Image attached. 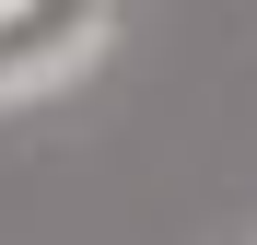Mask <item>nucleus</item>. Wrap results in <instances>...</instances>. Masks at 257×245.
Listing matches in <instances>:
<instances>
[{"instance_id":"1","label":"nucleus","mask_w":257,"mask_h":245,"mask_svg":"<svg viewBox=\"0 0 257 245\" xmlns=\"http://www.w3.org/2000/svg\"><path fill=\"white\" fill-rule=\"evenodd\" d=\"M117 47V0H12L0 12V117L47 105L59 82H82Z\"/></svg>"},{"instance_id":"2","label":"nucleus","mask_w":257,"mask_h":245,"mask_svg":"<svg viewBox=\"0 0 257 245\" xmlns=\"http://www.w3.org/2000/svg\"><path fill=\"white\" fill-rule=\"evenodd\" d=\"M0 12H12V0H0Z\"/></svg>"}]
</instances>
